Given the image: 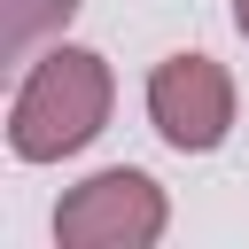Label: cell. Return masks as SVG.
I'll list each match as a JSON object with an SVG mask.
<instances>
[{"instance_id":"cell-4","label":"cell","mask_w":249,"mask_h":249,"mask_svg":"<svg viewBox=\"0 0 249 249\" xmlns=\"http://www.w3.org/2000/svg\"><path fill=\"white\" fill-rule=\"evenodd\" d=\"M78 0H0V54H31L47 31H70Z\"/></svg>"},{"instance_id":"cell-3","label":"cell","mask_w":249,"mask_h":249,"mask_svg":"<svg viewBox=\"0 0 249 249\" xmlns=\"http://www.w3.org/2000/svg\"><path fill=\"white\" fill-rule=\"evenodd\" d=\"M148 124L179 156H210L233 132V78L210 54H163L148 70Z\"/></svg>"},{"instance_id":"cell-5","label":"cell","mask_w":249,"mask_h":249,"mask_svg":"<svg viewBox=\"0 0 249 249\" xmlns=\"http://www.w3.org/2000/svg\"><path fill=\"white\" fill-rule=\"evenodd\" d=\"M233 23H241V39H249V0H233Z\"/></svg>"},{"instance_id":"cell-2","label":"cell","mask_w":249,"mask_h":249,"mask_svg":"<svg viewBox=\"0 0 249 249\" xmlns=\"http://www.w3.org/2000/svg\"><path fill=\"white\" fill-rule=\"evenodd\" d=\"M163 226H171V202H163V187H156L148 171H132V163L93 171V179L70 187L62 210H54V241H62V249H148Z\"/></svg>"},{"instance_id":"cell-1","label":"cell","mask_w":249,"mask_h":249,"mask_svg":"<svg viewBox=\"0 0 249 249\" xmlns=\"http://www.w3.org/2000/svg\"><path fill=\"white\" fill-rule=\"evenodd\" d=\"M109 101H117V78L93 47H47L8 101V148L23 163H62L109 124Z\"/></svg>"}]
</instances>
